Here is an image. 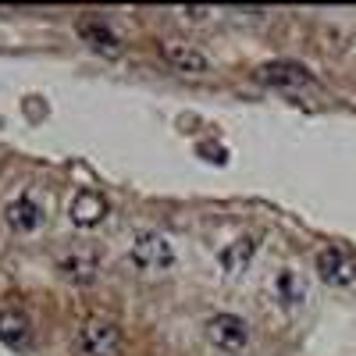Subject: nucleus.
I'll return each mask as SVG.
<instances>
[{
	"label": "nucleus",
	"mask_w": 356,
	"mask_h": 356,
	"mask_svg": "<svg viewBox=\"0 0 356 356\" xmlns=\"http://www.w3.org/2000/svg\"><path fill=\"white\" fill-rule=\"evenodd\" d=\"M4 221H8L15 232L29 235V232H36V228L47 221V211H43V203H40L33 193H22L18 200H11V203L4 207Z\"/></svg>",
	"instance_id": "nucleus-5"
},
{
	"label": "nucleus",
	"mask_w": 356,
	"mask_h": 356,
	"mask_svg": "<svg viewBox=\"0 0 356 356\" xmlns=\"http://www.w3.org/2000/svg\"><path fill=\"white\" fill-rule=\"evenodd\" d=\"M79 33H82V40H86L89 47H97V50H104V54H111V57L122 50V40H118V36L111 33V25H104V22H82Z\"/></svg>",
	"instance_id": "nucleus-13"
},
{
	"label": "nucleus",
	"mask_w": 356,
	"mask_h": 356,
	"mask_svg": "<svg viewBox=\"0 0 356 356\" xmlns=\"http://www.w3.org/2000/svg\"><path fill=\"white\" fill-rule=\"evenodd\" d=\"M317 275L328 282V285H349L353 278H356V264H353V257L349 253H342V250H321L317 253Z\"/></svg>",
	"instance_id": "nucleus-8"
},
{
	"label": "nucleus",
	"mask_w": 356,
	"mask_h": 356,
	"mask_svg": "<svg viewBox=\"0 0 356 356\" xmlns=\"http://www.w3.org/2000/svg\"><path fill=\"white\" fill-rule=\"evenodd\" d=\"M29 335H33V328H29V317L22 310H0V342L22 349L29 346Z\"/></svg>",
	"instance_id": "nucleus-10"
},
{
	"label": "nucleus",
	"mask_w": 356,
	"mask_h": 356,
	"mask_svg": "<svg viewBox=\"0 0 356 356\" xmlns=\"http://www.w3.org/2000/svg\"><path fill=\"white\" fill-rule=\"evenodd\" d=\"M207 339L221 353H243L250 346V324L235 314H214L207 321Z\"/></svg>",
	"instance_id": "nucleus-3"
},
{
	"label": "nucleus",
	"mask_w": 356,
	"mask_h": 356,
	"mask_svg": "<svg viewBox=\"0 0 356 356\" xmlns=\"http://www.w3.org/2000/svg\"><path fill=\"white\" fill-rule=\"evenodd\" d=\"M161 54L164 61L178 72H189V75H203L207 68H211V61H207V54H200L196 47L182 43V40H164L161 43Z\"/></svg>",
	"instance_id": "nucleus-7"
},
{
	"label": "nucleus",
	"mask_w": 356,
	"mask_h": 356,
	"mask_svg": "<svg viewBox=\"0 0 356 356\" xmlns=\"http://www.w3.org/2000/svg\"><path fill=\"white\" fill-rule=\"evenodd\" d=\"M257 82L275 86V89H307L314 86V75L296 61H267L257 68Z\"/></svg>",
	"instance_id": "nucleus-4"
},
{
	"label": "nucleus",
	"mask_w": 356,
	"mask_h": 356,
	"mask_svg": "<svg viewBox=\"0 0 356 356\" xmlns=\"http://www.w3.org/2000/svg\"><path fill=\"white\" fill-rule=\"evenodd\" d=\"M61 275L79 282V285H89V282H97V271H100V264L93 253H72V257H61Z\"/></svg>",
	"instance_id": "nucleus-11"
},
{
	"label": "nucleus",
	"mask_w": 356,
	"mask_h": 356,
	"mask_svg": "<svg viewBox=\"0 0 356 356\" xmlns=\"http://www.w3.org/2000/svg\"><path fill=\"white\" fill-rule=\"evenodd\" d=\"M257 235H239L235 243H228L221 253H218V264L225 267L228 275H235V271H246L250 267V260H253V253H257Z\"/></svg>",
	"instance_id": "nucleus-9"
},
{
	"label": "nucleus",
	"mask_w": 356,
	"mask_h": 356,
	"mask_svg": "<svg viewBox=\"0 0 356 356\" xmlns=\"http://www.w3.org/2000/svg\"><path fill=\"white\" fill-rule=\"evenodd\" d=\"M68 218L75 228H97L107 218V200L97 189H79L68 203Z\"/></svg>",
	"instance_id": "nucleus-6"
},
{
	"label": "nucleus",
	"mask_w": 356,
	"mask_h": 356,
	"mask_svg": "<svg viewBox=\"0 0 356 356\" xmlns=\"http://www.w3.org/2000/svg\"><path fill=\"white\" fill-rule=\"evenodd\" d=\"M118 346H122V328L114 321H86L75 335V349L82 356H114Z\"/></svg>",
	"instance_id": "nucleus-2"
},
{
	"label": "nucleus",
	"mask_w": 356,
	"mask_h": 356,
	"mask_svg": "<svg viewBox=\"0 0 356 356\" xmlns=\"http://www.w3.org/2000/svg\"><path fill=\"white\" fill-rule=\"evenodd\" d=\"M129 257H132V264L139 267V271L157 275V271H168V267L175 264V246L168 243V235H161V232H139L132 250H129Z\"/></svg>",
	"instance_id": "nucleus-1"
},
{
	"label": "nucleus",
	"mask_w": 356,
	"mask_h": 356,
	"mask_svg": "<svg viewBox=\"0 0 356 356\" xmlns=\"http://www.w3.org/2000/svg\"><path fill=\"white\" fill-rule=\"evenodd\" d=\"M275 296L285 303V307H300L303 300H307V285H303V278L292 271V267H282L278 271V278H275Z\"/></svg>",
	"instance_id": "nucleus-12"
}]
</instances>
